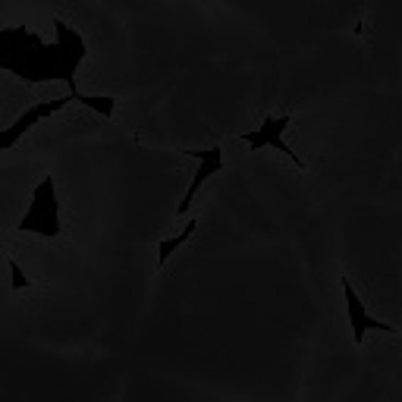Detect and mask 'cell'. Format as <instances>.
Listing matches in <instances>:
<instances>
[{"label":"cell","mask_w":402,"mask_h":402,"mask_svg":"<svg viewBox=\"0 0 402 402\" xmlns=\"http://www.w3.org/2000/svg\"><path fill=\"white\" fill-rule=\"evenodd\" d=\"M195 230H199V220H189L186 226H182V230L177 233V236H170V239H160L157 242V270H164V264L167 261L173 258V255H177V248H182L189 242V239L195 236Z\"/></svg>","instance_id":"obj_7"},{"label":"cell","mask_w":402,"mask_h":402,"mask_svg":"<svg viewBox=\"0 0 402 402\" xmlns=\"http://www.w3.org/2000/svg\"><path fill=\"white\" fill-rule=\"evenodd\" d=\"M69 94H67V98H54V101H41V104H35V107H28V111L23 113V116H19V120L16 123H13V126L10 129H4V135H0V151H10L13 148V145H16L19 142V138H23L26 133H28V129H35V126H38V123L41 120H45V116H54V113H60L63 111V107H67L69 104Z\"/></svg>","instance_id":"obj_6"},{"label":"cell","mask_w":402,"mask_h":402,"mask_svg":"<svg viewBox=\"0 0 402 402\" xmlns=\"http://www.w3.org/2000/svg\"><path fill=\"white\" fill-rule=\"evenodd\" d=\"M292 120H296L292 113L264 116V120H261V126L252 129V133H242V135H239V142H245L252 151H258V148H274V151H280V155H286L292 164L298 167V170H305V160L298 157L296 151H292L289 145H286V138H283V135H286V129L292 126Z\"/></svg>","instance_id":"obj_3"},{"label":"cell","mask_w":402,"mask_h":402,"mask_svg":"<svg viewBox=\"0 0 402 402\" xmlns=\"http://www.w3.org/2000/svg\"><path fill=\"white\" fill-rule=\"evenodd\" d=\"M54 41H45L41 35L28 28H6L0 32V67L16 72L26 82H67L69 94L76 91V69L85 60L82 32H76L63 19H54Z\"/></svg>","instance_id":"obj_1"},{"label":"cell","mask_w":402,"mask_h":402,"mask_svg":"<svg viewBox=\"0 0 402 402\" xmlns=\"http://www.w3.org/2000/svg\"><path fill=\"white\" fill-rule=\"evenodd\" d=\"M69 98L79 101V104H85V107H91V111L101 113L104 120H113V113H116V98H111V94H82L76 89Z\"/></svg>","instance_id":"obj_8"},{"label":"cell","mask_w":402,"mask_h":402,"mask_svg":"<svg viewBox=\"0 0 402 402\" xmlns=\"http://www.w3.org/2000/svg\"><path fill=\"white\" fill-rule=\"evenodd\" d=\"M340 286H342V302H346V314H349V327H352V342H355V346H364V336H368V330L390 333V336L399 333V327L386 324V320H380V318H374V314L368 311V305H364V298L355 292L349 277H342Z\"/></svg>","instance_id":"obj_4"},{"label":"cell","mask_w":402,"mask_h":402,"mask_svg":"<svg viewBox=\"0 0 402 402\" xmlns=\"http://www.w3.org/2000/svg\"><path fill=\"white\" fill-rule=\"evenodd\" d=\"M186 155L199 160V170L192 173V182H189L186 195H182V201H179L177 214H189V208H192V201H195V195H199V189H201L211 177H217V173H220L223 167H226V160H223V148H220V145H214V148H204V151H186Z\"/></svg>","instance_id":"obj_5"},{"label":"cell","mask_w":402,"mask_h":402,"mask_svg":"<svg viewBox=\"0 0 402 402\" xmlns=\"http://www.w3.org/2000/svg\"><path fill=\"white\" fill-rule=\"evenodd\" d=\"M6 264H10V274H13V283H10L13 292H23V289H35V286H38L35 280H28V277H26V270L16 264V258H6Z\"/></svg>","instance_id":"obj_9"},{"label":"cell","mask_w":402,"mask_h":402,"mask_svg":"<svg viewBox=\"0 0 402 402\" xmlns=\"http://www.w3.org/2000/svg\"><path fill=\"white\" fill-rule=\"evenodd\" d=\"M19 233H35V236L57 239L63 233L60 223V199H57V179L45 177L38 186L32 189V201L28 211L19 217Z\"/></svg>","instance_id":"obj_2"}]
</instances>
